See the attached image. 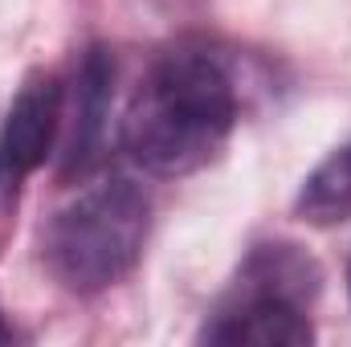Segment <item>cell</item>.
I'll list each match as a JSON object with an SVG mask.
<instances>
[{
  "label": "cell",
  "mask_w": 351,
  "mask_h": 347,
  "mask_svg": "<svg viewBox=\"0 0 351 347\" xmlns=\"http://www.w3.org/2000/svg\"><path fill=\"white\" fill-rule=\"evenodd\" d=\"M237 127L229 70L204 49L164 53L123 115V152L152 176H192L221 156Z\"/></svg>",
  "instance_id": "obj_1"
},
{
  "label": "cell",
  "mask_w": 351,
  "mask_h": 347,
  "mask_svg": "<svg viewBox=\"0 0 351 347\" xmlns=\"http://www.w3.org/2000/svg\"><path fill=\"white\" fill-rule=\"evenodd\" d=\"M147 225L152 200L135 180H98L49 217L41 237L45 270L70 294H98L135 270Z\"/></svg>",
  "instance_id": "obj_2"
},
{
  "label": "cell",
  "mask_w": 351,
  "mask_h": 347,
  "mask_svg": "<svg viewBox=\"0 0 351 347\" xmlns=\"http://www.w3.org/2000/svg\"><path fill=\"white\" fill-rule=\"evenodd\" d=\"M66 94L53 74H29L0 123V192H16L37 172L62 131Z\"/></svg>",
  "instance_id": "obj_3"
},
{
  "label": "cell",
  "mask_w": 351,
  "mask_h": 347,
  "mask_svg": "<svg viewBox=\"0 0 351 347\" xmlns=\"http://www.w3.org/2000/svg\"><path fill=\"white\" fill-rule=\"evenodd\" d=\"M204 344H250V347H306L315 344V327L306 319V307L258 294V290H237L225 298V307L204 323L200 331Z\"/></svg>",
  "instance_id": "obj_4"
},
{
  "label": "cell",
  "mask_w": 351,
  "mask_h": 347,
  "mask_svg": "<svg viewBox=\"0 0 351 347\" xmlns=\"http://www.w3.org/2000/svg\"><path fill=\"white\" fill-rule=\"evenodd\" d=\"M110 94H114V58L106 45H90L74 70L70 90V135H66V156L62 172H86L102 152L106 135V115H110Z\"/></svg>",
  "instance_id": "obj_5"
},
{
  "label": "cell",
  "mask_w": 351,
  "mask_h": 347,
  "mask_svg": "<svg viewBox=\"0 0 351 347\" xmlns=\"http://www.w3.org/2000/svg\"><path fill=\"white\" fill-rule=\"evenodd\" d=\"M294 208L311 225L351 221V143H343L339 152H331L315 172L306 176Z\"/></svg>",
  "instance_id": "obj_6"
},
{
  "label": "cell",
  "mask_w": 351,
  "mask_h": 347,
  "mask_svg": "<svg viewBox=\"0 0 351 347\" xmlns=\"http://www.w3.org/2000/svg\"><path fill=\"white\" fill-rule=\"evenodd\" d=\"M0 344H12V327L4 323V311H0Z\"/></svg>",
  "instance_id": "obj_7"
}]
</instances>
